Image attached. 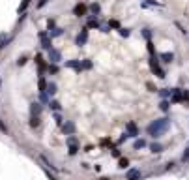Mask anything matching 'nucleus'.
<instances>
[{"label":"nucleus","mask_w":189,"mask_h":180,"mask_svg":"<svg viewBox=\"0 0 189 180\" xmlns=\"http://www.w3.org/2000/svg\"><path fill=\"white\" fill-rule=\"evenodd\" d=\"M101 25H99V21H97V17L96 15H92L90 19H88V28H99Z\"/></svg>","instance_id":"20"},{"label":"nucleus","mask_w":189,"mask_h":180,"mask_svg":"<svg viewBox=\"0 0 189 180\" xmlns=\"http://www.w3.org/2000/svg\"><path fill=\"white\" fill-rule=\"evenodd\" d=\"M157 92H159V96H161V98H169V99H170L172 88H161V90H157Z\"/></svg>","instance_id":"26"},{"label":"nucleus","mask_w":189,"mask_h":180,"mask_svg":"<svg viewBox=\"0 0 189 180\" xmlns=\"http://www.w3.org/2000/svg\"><path fill=\"white\" fill-rule=\"evenodd\" d=\"M62 131H64V135H71V133H75V130H77V126L71 122V120H66L64 124H62Z\"/></svg>","instance_id":"8"},{"label":"nucleus","mask_w":189,"mask_h":180,"mask_svg":"<svg viewBox=\"0 0 189 180\" xmlns=\"http://www.w3.org/2000/svg\"><path fill=\"white\" fill-rule=\"evenodd\" d=\"M41 161H43V163H45L47 167H51V169H54V165H52V163H51V161L47 160V158H45V156H41Z\"/></svg>","instance_id":"38"},{"label":"nucleus","mask_w":189,"mask_h":180,"mask_svg":"<svg viewBox=\"0 0 189 180\" xmlns=\"http://www.w3.org/2000/svg\"><path fill=\"white\" fill-rule=\"evenodd\" d=\"M180 101H184V90L182 88H172L170 103H180Z\"/></svg>","instance_id":"5"},{"label":"nucleus","mask_w":189,"mask_h":180,"mask_svg":"<svg viewBox=\"0 0 189 180\" xmlns=\"http://www.w3.org/2000/svg\"><path fill=\"white\" fill-rule=\"evenodd\" d=\"M81 68H83V70H90V68H92V60H88V58L83 60L81 62Z\"/></svg>","instance_id":"32"},{"label":"nucleus","mask_w":189,"mask_h":180,"mask_svg":"<svg viewBox=\"0 0 189 180\" xmlns=\"http://www.w3.org/2000/svg\"><path fill=\"white\" fill-rule=\"evenodd\" d=\"M38 88H39V92H45L47 90V81L43 79V75H39V81H38Z\"/></svg>","instance_id":"23"},{"label":"nucleus","mask_w":189,"mask_h":180,"mask_svg":"<svg viewBox=\"0 0 189 180\" xmlns=\"http://www.w3.org/2000/svg\"><path fill=\"white\" fill-rule=\"evenodd\" d=\"M150 150H152L154 154H161V152H163V144H161V143H155V141H154V143L150 144Z\"/></svg>","instance_id":"19"},{"label":"nucleus","mask_w":189,"mask_h":180,"mask_svg":"<svg viewBox=\"0 0 189 180\" xmlns=\"http://www.w3.org/2000/svg\"><path fill=\"white\" fill-rule=\"evenodd\" d=\"M66 68H71V70H75L77 73H81V71H83V68H81V60H77V58L68 60V62H66Z\"/></svg>","instance_id":"10"},{"label":"nucleus","mask_w":189,"mask_h":180,"mask_svg":"<svg viewBox=\"0 0 189 180\" xmlns=\"http://www.w3.org/2000/svg\"><path fill=\"white\" fill-rule=\"evenodd\" d=\"M54 120H56V124H58V126H62V124H64V118L58 115V111H54Z\"/></svg>","instance_id":"33"},{"label":"nucleus","mask_w":189,"mask_h":180,"mask_svg":"<svg viewBox=\"0 0 189 180\" xmlns=\"http://www.w3.org/2000/svg\"><path fill=\"white\" fill-rule=\"evenodd\" d=\"M113 156H114V158H120V150H118V148H114V150H113Z\"/></svg>","instance_id":"44"},{"label":"nucleus","mask_w":189,"mask_h":180,"mask_svg":"<svg viewBox=\"0 0 189 180\" xmlns=\"http://www.w3.org/2000/svg\"><path fill=\"white\" fill-rule=\"evenodd\" d=\"M148 51H150V56H154L155 54V49H154V43L148 40Z\"/></svg>","instance_id":"37"},{"label":"nucleus","mask_w":189,"mask_h":180,"mask_svg":"<svg viewBox=\"0 0 189 180\" xmlns=\"http://www.w3.org/2000/svg\"><path fill=\"white\" fill-rule=\"evenodd\" d=\"M88 9H90V13H92V15H96V17H97L99 13H101V6H99L97 2L90 4V6H88Z\"/></svg>","instance_id":"16"},{"label":"nucleus","mask_w":189,"mask_h":180,"mask_svg":"<svg viewBox=\"0 0 189 180\" xmlns=\"http://www.w3.org/2000/svg\"><path fill=\"white\" fill-rule=\"evenodd\" d=\"M133 148H135V150H140V148H146V141H144L142 137H140V139L137 137V139H135V143H133Z\"/></svg>","instance_id":"17"},{"label":"nucleus","mask_w":189,"mask_h":180,"mask_svg":"<svg viewBox=\"0 0 189 180\" xmlns=\"http://www.w3.org/2000/svg\"><path fill=\"white\" fill-rule=\"evenodd\" d=\"M184 103H187L189 107V90H184Z\"/></svg>","instance_id":"39"},{"label":"nucleus","mask_w":189,"mask_h":180,"mask_svg":"<svg viewBox=\"0 0 189 180\" xmlns=\"http://www.w3.org/2000/svg\"><path fill=\"white\" fill-rule=\"evenodd\" d=\"M118 167L120 169H127L129 167V160H127V158H120V160H118Z\"/></svg>","instance_id":"28"},{"label":"nucleus","mask_w":189,"mask_h":180,"mask_svg":"<svg viewBox=\"0 0 189 180\" xmlns=\"http://www.w3.org/2000/svg\"><path fill=\"white\" fill-rule=\"evenodd\" d=\"M150 70L157 75L159 79H165L167 77V73H165V70L159 66V58H157V54H154V56H150Z\"/></svg>","instance_id":"2"},{"label":"nucleus","mask_w":189,"mask_h":180,"mask_svg":"<svg viewBox=\"0 0 189 180\" xmlns=\"http://www.w3.org/2000/svg\"><path fill=\"white\" fill-rule=\"evenodd\" d=\"M86 13H88V6L83 4V2H79V4L73 8V15H77V17H84Z\"/></svg>","instance_id":"7"},{"label":"nucleus","mask_w":189,"mask_h":180,"mask_svg":"<svg viewBox=\"0 0 189 180\" xmlns=\"http://www.w3.org/2000/svg\"><path fill=\"white\" fill-rule=\"evenodd\" d=\"M0 86H2V83H0Z\"/></svg>","instance_id":"46"},{"label":"nucleus","mask_w":189,"mask_h":180,"mask_svg":"<svg viewBox=\"0 0 189 180\" xmlns=\"http://www.w3.org/2000/svg\"><path fill=\"white\" fill-rule=\"evenodd\" d=\"M39 40H41V49L49 51V49L52 47V38L49 36V34H47V36H43V38H39Z\"/></svg>","instance_id":"12"},{"label":"nucleus","mask_w":189,"mask_h":180,"mask_svg":"<svg viewBox=\"0 0 189 180\" xmlns=\"http://www.w3.org/2000/svg\"><path fill=\"white\" fill-rule=\"evenodd\" d=\"M109 26H110V28H120V22L113 19V21H109Z\"/></svg>","instance_id":"36"},{"label":"nucleus","mask_w":189,"mask_h":180,"mask_svg":"<svg viewBox=\"0 0 189 180\" xmlns=\"http://www.w3.org/2000/svg\"><path fill=\"white\" fill-rule=\"evenodd\" d=\"M86 41H88V26L83 28L79 34H77V38H75V45H77V47H83V45H86Z\"/></svg>","instance_id":"4"},{"label":"nucleus","mask_w":189,"mask_h":180,"mask_svg":"<svg viewBox=\"0 0 189 180\" xmlns=\"http://www.w3.org/2000/svg\"><path fill=\"white\" fill-rule=\"evenodd\" d=\"M39 124H41V120L38 115H30V128H38Z\"/></svg>","instance_id":"22"},{"label":"nucleus","mask_w":189,"mask_h":180,"mask_svg":"<svg viewBox=\"0 0 189 180\" xmlns=\"http://www.w3.org/2000/svg\"><path fill=\"white\" fill-rule=\"evenodd\" d=\"M126 131L129 133L131 139H137V137H139V128H137L135 122H127V124H126Z\"/></svg>","instance_id":"6"},{"label":"nucleus","mask_w":189,"mask_h":180,"mask_svg":"<svg viewBox=\"0 0 189 180\" xmlns=\"http://www.w3.org/2000/svg\"><path fill=\"white\" fill-rule=\"evenodd\" d=\"M9 41V38H8V34L6 32H2V34H0V51H2L4 47H6V43Z\"/></svg>","instance_id":"25"},{"label":"nucleus","mask_w":189,"mask_h":180,"mask_svg":"<svg viewBox=\"0 0 189 180\" xmlns=\"http://www.w3.org/2000/svg\"><path fill=\"white\" fill-rule=\"evenodd\" d=\"M140 176H142V173L139 171V169H129V171L126 173L127 180H135V178H140Z\"/></svg>","instance_id":"13"},{"label":"nucleus","mask_w":189,"mask_h":180,"mask_svg":"<svg viewBox=\"0 0 189 180\" xmlns=\"http://www.w3.org/2000/svg\"><path fill=\"white\" fill-rule=\"evenodd\" d=\"M26 60H28L26 56H19V58H17V66H25V64H26Z\"/></svg>","instance_id":"35"},{"label":"nucleus","mask_w":189,"mask_h":180,"mask_svg":"<svg viewBox=\"0 0 189 180\" xmlns=\"http://www.w3.org/2000/svg\"><path fill=\"white\" fill-rule=\"evenodd\" d=\"M142 36L146 38V40H150V38H152V30H150V28H144V30H142Z\"/></svg>","instance_id":"34"},{"label":"nucleus","mask_w":189,"mask_h":180,"mask_svg":"<svg viewBox=\"0 0 189 180\" xmlns=\"http://www.w3.org/2000/svg\"><path fill=\"white\" fill-rule=\"evenodd\" d=\"M47 58H49V62L58 64V62L62 60V51H60V49H54V47H51V49L47 51Z\"/></svg>","instance_id":"3"},{"label":"nucleus","mask_w":189,"mask_h":180,"mask_svg":"<svg viewBox=\"0 0 189 180\" xmlns=\"http://www.w3.org/2000/svg\"><path fill=\"white\" fill-rule=\"evenodd\" d=\"M157 58H159L161 62H165V64H170V62L174 60V53H169V51L159 53V54H157Z\"/></svg>","instance_id":"9"},{"label":"nucleus","mask_w":189,"mask_h":180,"mask_svg":"<svg viewBox=\"0 0 189 180\" xmlns=\"http://www.w3.org/2000/svg\"><path fill=\"white\" fill-rule=\"evenodd\" d=\"M45 92L52 98L54 94H56L58 92V86H56V83H47V90H45Z\"/></svg>","instance_id":"15"},{"label":"nucleus","mask_w":189,"mask_h":180,"mask_svg":"<svg viewBox=\"0 0 189 180\" xmlns=\"http://www.w3.org/2000/svg\"><path fill=\"white\" fill-rule=\"evenodd\" d=\"M49 107H51V111H60L62 109L60 101H56V99H49Z\"/></svg>","instance_id":"24"},{"label":"nucleus","mask_w":189,"mask_h":180,"mask_svg":"<svg viewBox=\"0 0 189 180\" xmlns=\"http://www.w3.org/2000/svg\"><path fill=\"white\" fill-rule=\"evenodd\" d=\"M58 70H60L58 64H54V62H49V64H47V71H49V73L56 75V73H58Z\"/></svg>","instance_id":"21"},{"label":"nucleus","mask_w":189,"mask_h":180,"mask_svg":"<svg viewBox=\"0 0 189 180\" xmlns=\"http://www.w3.org/2000/svg\"><path fill=\"white\" fill-rule=\"evenodd\" d=\"M47 26H49V30H51V28H54V26H56V22H54V19H49V22H47Z\"/></svg>","instance_id":"42"},{"label":"nucleus","mask_w":189,"mask_h":180,"mask_svg":"<svg viewBox=\"0 0 189 180\" xmlns=\"http://www.w3.org/2000/svg\"><path fill=\"white\" fill-rule=\"evenodd\" d=\"M68 146H69V150H68L69 156H75L77 152H79V143H73V144H68Z\"/></svg>","instance_id":"27"},{"label":"nucleus","mask_w":189,"mask_h":180,"mask_svg":"<svg viewBox=\"0 0 189 180\" xmlns=\"http://www.w3.org/2000/svg\"><path fill=\"white\" fill-rule=\"evenodd\" d=\"M62 34H64V28H60V26H54V28L49 30V36L51 38H58V36H62Z\"/></svg>","instance_id":"18"},{"label":"nucleus","mask_w":189,"mask_h":180,"mask_svg":"<svg viewBox=\"0 0 189 180\" xmlns=\"http://www.w3.org/2000/svg\"><path fill=\"white\" fill-rule=\"evenodd\" d=\"M170 105H172V103H170V99H169V98H163V99H161V103H159V109H161L163 112H169V111H170Z\"/></svg>","instance_id":"14"},{"label":"nucleus","mask_w":189,"mask_h":180,"mask_svg":"<svg viewBox=\"0 0 189 180\" xmlns=\"http://www.w3.org/2000/svg\"><path fill=\"white\" fill-rule=\"evenodd\" d=\"M47 2H49V0H41V2H39V4H38V8H43V6H45V4H47Z\"/></svg>","instance_id":"45"},{"label":"nucleus","mask_w":189,"mask_h":180,"mask_svg":"<svg viewBox=\"0 0 189 180\" xmlns=\"http://www.w3.org/2000/svg\"><path fill=\"white\" fill-rule=\"evenodd\" d=\"M0 131H4V133H8V128H6V124L0 120Z\"/></svg>","instance_id":"43"},{"label":"nucleus","mask_w":189,"mask_h":180,"mask_svg":"<svg viewBox=\"0 0 189 180\" xmlns=\"http://www.w3.org/2000/svg\"><path fill=\"white\" fill-rule=\"evenodd\" d=\"M182 161H189V146L185 148V152H184V156H182Z\"/></svg>","instance_id":"40"},{"label":"nucleus","mask_w":189,"mask_h":180,"mask_svg":"<svg viewBox=\"0 0 189 180\" xmlns=\"http://www.w3.org/2000/svg\"><path fill=\"white\" fill-rule=\"evenodd\" d=\"M118 30H120V36H122V38H129V34H131L129 28H122V26H120Z\"/></svg>","instance_id":"31"},{"label":"nucleus","mask_w":189,"mask_h":180,"mask_svg":"<svg viewBox=\"0 0 189 180\" xmlns=\"http://www.w3.org/2000/svg\"><path fill=\"white\" fill-rule=\"evenodd\" d=\"M49 94L47 92H39V101H41V103H45V105H49Z\"/></svg>","instance_id":"29"},{"label":"nucleus","mask_w":189,"mask_h":180,"mask_svg":"<svg viewBox=\"0 0 189 180\" xmlns=\"http://www.w3.org/2000/svg\"><path fill=\"white\" fill-rule=\"evenodd\" d=\"M30 2H32V0H23V2H21V6H19V13H25Z\"/></svg>","instance_id":"30"},{"label":"nucleus","mask_w":189,"mask_h":180,"mask_svg":"<svg viewBox=\"0 0 189 180\" xmlns=\"http://www.w3.org/2000/svg\"><path fill=\"white\" fill-rule=\"evenodd\" d=\"M169 128H170V118H169V116H163V118L154 120V122L150 124V126L146 128V131H148L150 137L159 139L161 135H165L167 131H169Z\"/></svg>","instance_id":"1"},{"label":"nucleus","mask_w":189,"mask_h":180,"mask_svg":"<svg viewBox=\"0 0 189 180\" xmlns=\"http://www.w3.org/2000/svg\"><path fill=\"white\" fill-rule=\"evenodd\" d=\"M41 111H43V105L39 103V101H32L30 103V115H41Z\"/></svg>","instance_id":"11"},{"label":"nucleus","mask_w":189,"mask_h":180,"mask_svg":"<svg viewBox=\"0 0 189 180\" xmlns=\"http://www.w3.org/2000/svg\"><path fill=\"white\" fill-rule=\"evenodd\" d=\"M146 88L150 90V92H157V88L154 86V83H146Z\"/></svg>","instance_id":"41"}]
</instances>
